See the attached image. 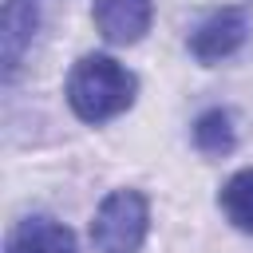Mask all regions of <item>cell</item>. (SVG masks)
<instances>
[{
  "mask_svg": "<svg viewBox=\"0 0 253 253\" xmlns=\"http://www.w3.org/2000/svg\"><path fill=\"white\" fill-rule=\"evenodd\" d=\"M63 95H67V107L83 123H107L134 103L138 79L111 55H83L71 67Z\"/></svg>",
  "mask_w": 253,
  "mask_h": 253,
  "instance_id": "1",
  "label": "cell"
},
{
  "mask_svg": "<svg viewBox=\"0 0 253 253\" xmlns=\"http://www.w3.org/2000/svg\"><path fill=\"white\" fill-rule=\"evenodd\" d=\"M150 206L138 190H111L91 221V245L95 253H138L146 241Z\"/></svg>",
  "mask_w": 253,
  "mask_h": 253,
  "instance_id": "2",
  "label": "cell"
},
{
  "mask_svg": "<svg viewBox=\"0 0 253 253\" xmlns=\"http://www.w3.org/2000/svg\"><path fill=\"white\" fill-rule=\"evenodd\" d=\"M249 36V24H245V12L241 8H217L213 16H206L194 36H190V51L198 63H221L229 59Z\"/></svg>",
  "mask_w": 253,
  "mask_h": 253,
  "instance_id": "3",
  "label": "cell"
},
{
  "mask_svg": "<svg viewBox=\"0 0 253 253\" xmlns=\"http://www.w3.org/2000/svg\"><path fill=\"white\" fill-rule=\"evenodd\" d=\"M91 16H95V28L107 43L126 47V43H138L150 32L154 0H95Z\"/></svg>",
  "mask_w": 253,
  "mask_h": 253,
  "instance_id": "4",
  "label": "cell"
},
{
  "mask_svg": "<svg viewBox=\"0 0 253 253\" xmlns=\"http://www.w3.org/2000/svg\"><path fill=\"white\" fill-rule=\"evenodd\" d=\"M8 253H79V249H75V233L63 221L36 213L8 233Z\"/></svg>",
  "mask_w": 253,
  "mask_h": 253,
  "instance_id": "5",
  "label": "cell"
},
{
  "mask_svg": "<svg viewBox=\"0 0 253 253\" xmlns=\"http://www.w3.org/2000/svg\"><path fill=\"white\" fill-rule=\"evenodd\" d=\"M40 28V8L36 0H4V20H0V47H4V75H16L32 36Z\"/></svg>",
  "mask_w": 253,
  "mask_h": 253,
  "instance_id": "6",
  "label": "cell"
},
{
  "mask_svg": "<svg viewBox=\"0 0 253 253\" xmlns=\"http://www.w3.org/2000/svg\"><path fill=\"white\" fill-rule=\"evenodd\" d=\"M233 142H237V130H233L229 111L210 107V111H202V115H198V123H194V146H198L202 154L221 158V154H229V150H233Z\"/></svg>",
  "mask_w": 253,
  "mask_h": 253,
  "instance_id": "7",
  "label": "cell"
},
{
  "mask_svg": "<svg viewBox=\"0 0 253 253\" xmlns=\"http://www.w3.org/2000/svg\"><path fill=\"white\" fill-rule=\"evenodd\" d=\"M217 202H221V213H225L241 233H253V170H237V174L221 186Z\"/></svg>",
  "mask_w": 253,
  "mask_h": 253,
  "instance_id": "8",
  "label": "cell"
}]
</instances>
